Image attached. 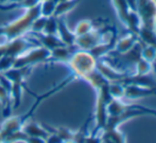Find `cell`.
<instances>
[{
	"mask_svg": "<svg viewBox=\"0 0 156 143\" xmlns=\"http://www.w3.org/2000/svg\"><path fill=\"white\" fill-rule=\"evenodd\" d=\"M0 105L2 107V113H3L4 117L6 118V117L11 116L13 107H12L10 91L2 84H0Z\"/></svg>",
	"mask_w": 156,
	"mask_h": 143,
	"instance_id": "obj_15",
	"label": "cell"
},
{
	"mask_svg": "<svg viewBox=\"0 0 156 143\" xmlns=\"http://www.w3.org/2000/svg\"><path fill=\"white\" fill-rule=\"evenodd\" d=\"M26 138H27V135L23 131H18L2 137V140H3V143H23Z\"/></svg>",
	"mask_w": 156,
	"mask_h": 143,
	"instance_id": "obj_25",
	"label": "cell"
},
{
	"mask_svg": "<svg viewBox=\"0 0 156 143\" xmlns=\"http://www.w3.org/2000/svg\"><path fill=\"white\" fill-rule=\"evenodd\" d=\"M126 103H124L120 99H113L111 102L107 104V113L108 117H115L122 113L127 107Z\"/></svg>",
	"mask_w": 156,
	"mask_h": 143,
	"instance_id": "obj_18",
	"label": "cell"
},
{
	"mask_svg": "<svg viewBox=\"0 0 156 143\" xmlns=\"http://www.w3.org/2000/svg\"><path fill=\"white\" fill-rule=\"evenodd\" d=\"M27 35L32 36L39 45L47 48V49H49L50 51L55 49V48L65 46L58 35L44 34V33H29V34H27Z\"/></svg>",
	"mask_w": 156,
	"mask_h": 143,
	"instance_id": "obj_9",
	"label": "cell"
},
{
	"mask_svg": "<svg viewBox=\"0 0 156 143\" xmlns=\"http://www.w3.org/2000/svg\"><path fill=\"white\" fill-rule=\"evenodd\" d=\"M0 76H1V73H0Z\"/></svg>",
	"mask_w": 156,
	"mask_h": 143,
	"instance_id": "obj_33",
	"label": "cell"
},
{
	"mask_svg": "<svg viewBox=\"0 0 156 143\" xmlns=\"http://www.w3.org/2000/svg\"><path fill=\"white\" fill-rule=\"evenodd\" d=\"M5 50H6V48H5V43L0 44V58H1L2 56L5 55Z\"/></svg>",
	"mask_w": 156,
	"mask_h": 143,
	"instance_id": "obj_29",
	"label": "cell"
},
{
	"mask_svg": "<svg viewBox=\"0 0 156 143\" xmlns=\"http://www.w3.org/2000/svg\"><path fill=\"white\" fill-rule=\"evenodd\" d=\"M116 35L117 34L115 32V29H111L108 27L94 29L87 34H84L82 36H76L74 47L78 50L89 51L98 45L111 41L114 38H117Z\"/></svg>",
	"mask_w": 156,
	"mask_h": 143,
	"instance_id": "obj_3",
	"label": "cell"
},
{
	"mask_svg": "<svg viewBox=\"0 0 156 143\" xmlns=\"http://www.w3.org/2000/svg\"><path fill=\"white\" fill-rule=\"evenodd\" d=\"M97 63L98 61L89 51L76 49L70 57L67 66L69 67L71 74L76 80H84L85 76L96 70Z\"/></svg>",
	"mask_w": 156,
	"mask_h": 143,
	"instance_id": "obj_2",
	"label": "cell"
},
{
	"mask_svg": "<svg viewBox=\"0 0 156 143\" xmlns=\"http://www.w3.org/2000/svg\"><path fill=\"white\" fill-rule=\"evenodd\" d=\"M51 51L43 46L38 45L29 49L23 54L18 56L14 61L13 67L15 68H29L32 69L33 67L44 64H49Z\"/></svg>",
	"mask_w": 156,
	"mask_h": 143,
	"instance_id": "obj_4",
	"label": "cell"
},
{
	"mask_svg": "<svg viewBox=\"0 0 156 143\" xmlns=\"http://www.w3.org/2000/svg\"><path fill=\"white\" fill-rule=\"evenodd\" d=\"M23 143H47V140L38 137H27Z\"/></svg>",
	"mask_w": 156,
	"mask_h": 143,
	"instance_id": "obj_28",
	"label": "cell"
},
{
	"mask_svg": "<svg viewBox=\"0 0 156 143\" xmlns=\"http://www.w3.org/2000/svg\"><path fill=\"white\" fill-rule=\"evenodd\" d=\"M138 41H139L138 35L129 32L125 36L121 37V38H119V39H116L114 49L112 50L109 53H114V54L125 53V52L129 51Z\"/></svg>",
	"mask_w": 156,
	"mask_h": 143,
	"instance_id": "obj_8",
	"label": "cell"
},
{
	"mask_svg": "<svg viewBox=\"0 0 156 143\" xmlns=\"http://www.w3.org/2000/svg\"><path fill=\"white\" fill-rule=\"evenodd\" d=\"M94 29H97L94 20L84 19V20H81L76 23L73 32L76 34V36H82V35L87 34V33H89L90 31L94 30Z\"/></svg>",
	"mask_w": 156,
	"mask_h": 143,
	"instance_id": "obj_19",
	"label": "cell"
},
{
	"mask_svg": "<svg viewBox=\"0 0 156 143\" xmlns=\"http://www.w3.org/2000/svg\"><path fill=\"white\" fill-rule=\"evenodd\" d=\"M152 67H153V64L140 58L135 65V73L134 74H136L138 76H147L151 73Z\"/></svg>",
	"mask_w": 156,
	"mask_h": 143,
	"instance_id": "obj_21",
	"label": "cell"
},
{
	"mask_svg": "<svg viewBox=\"0 0 156 143\" xmlns=\"http://www.w3.org/2000/svg\"><path fill=\"white\" fill-rule=\"evenodd\" d=\"M58 18L55 16L47 17V20L44 26L43 32L44 34H51V35H58Z\"/></svg>",
	"mask_w": 156,
	"mask_h": 143,
	"instance_id": "obj_23",
	"label": "cell"
},
{
	"mask_svg": "<svg viewBox=\"0 0 156 143\" xmlns=\"http://www.w3.org/2000/svg\"><path fill=\"white\" fill-rule=\"evenodd\" d=\"M46 20H47V17H44L41 15H39L37 18H35L33 20L31 27H30V31L29 33H41L43 32L44 26L46 23ZM28 33V34H29Z\"/></svg>",
	"mask_w": 156,
	"mask_h": 143,
	"instance_id": "obj_26",
	"label": "cell"
},
{
	"mask_svg": "<svg viewBox=\"0 0 156 143\" xmlns=\"http://www.w3.org/2000/svg\"><path fill=\"white\" fill-rule=\"evenodd\" d=\"M83 143H103L102 133H91L87 134L86 137L83 140Z\"/></svg>",
	"mask_w": 156,
	"mask_h": 143,
	"instance_id": "obj_27",
	"label": "cell"
},
{
	"mask_svg": "<svg viewBox=\"0 0 156 143\" xmlns=\"http://www.w3.org/2000/svg\"><path fill=\"white\" fill-rule=\"evenodd\" d=\"M124 99L133 100V99L146 98V96H154L156 94L155 87H147V86L137 85V84H129L124 85Z\"/></svg>",
	"mask_w": 156,
	"mask_h": 143,
	"instance_id": "obj_7",
	"label": "cell"
},
{
	"mask_svg": "<svg viewBox=\"0 0 156 143\" xmlns=\"http://www.w3.org/2000/svg\"><path fill=\"white\" fill-rule=\"evenodd\" d=\"M137 13L141 26L156 27V0H137Z\"/></svg>",
	"mask_w": 156,
	"mask_h": 143,
	"instance_id": "obj_5",
	"label": "cell"
},
{
	"mask_svg": "<svg viewBox=\"0 0 156 143\" xmlns=\"http://www.w3.org/2000/svg\"><path fill=\"white\" fill-rule=\"evenodd\" d=\"M109 101L102 96L101 93L97 92V101H96V108H94V122L96 126L93 133H102L106 125L108 113H107V104Z\"/></svg>",
	"mask_w": 156,
	"mask_h": 143,
	"instance_id": "obj_6",
	"label": "cell"
},
{
	"mask_svg": "<svg viewBox=\"0 0 156 143\" xmlns=\"http://www.w3.org/2000/svg\"><path fill=\"white\" fill-rule=\"evenodd\" d=\"M56 4H58V2L55 0H41V3H39L41 15L44 17L53 16Z\"/></svg>",
	"mask_w": 156,
	"mask_h": 143,
	"instance_id": "obj_20",
	"label": "cell"
},
{
	"mask_svg": "<svg viewBox=\"0 0 156 143\" xmlns=\"http://www.w3.org/2000/svg\"><path fill=\"white\" fill-rule=\"evenodd\" d=\"M58 36L62 40V43L67 47H74L76 43V34L72 30H70L69 27L66 23L64 17L58 18Z\"/></svg>",
	"mask_w": 156,
	"mask_h": 143,
	"instance_id": "obj_11",
	"label": "cell"
},
{
	"mask_svg": "<svg viewBox=\"0 0 156 143\" xmlns=\"http://www.w3.org/2000/svg\"><path fill=\"white\" fill-rule=\"evenodd\" d=\"M39 3L31 9L25 10L23 14L15 20L8 23L6 25L0 26V38L3 39L2 43L10 41L17 37L25 36L29 33L33 20L41 15Z\"/></svg>",
	"mask_w": 156,
	"mask_h": 143,
	"instance_id": "obj_1",
	"label": "cell"
},
{
	"mask_svg": "<svg viewBox=\"0 0 156 143\" xmlns=\"http://www.w3.org/2000/svg\"><path fill=\"white\" fill-rule=\"evenodd\" d=\"M140 57L149 63L153 64L156 61V47L150 45H144L140 51Z\"/></svg>",
	"mask_w": 156,
	"mask_h": 143,
	"instance_id": "obj_24",
	"label": "cell"
},
{
	"mask_svg": "<svg viewBox=\"0 0 156 143\" xmlns=\"http://www.w3.org/2000/svg\"><path fill=\"white\" fill-rule=\"evenodd\" d=\"M0 143H3V140H2V136H1V134H0Z\"/></svg>",
	"mask_w": 156,
	"mask_h": 143,
	"instance_id": "obj_32",
	"label": "cell"
},
{
	"mask_svg": "<svg viewBox=\"0 0 156 143\" xmlns=\"http://www.w3.org/2000/svg\"><path fill=\"white\" fill-rule=\"evenodd\" d=\"M112 1H113L114 8L117 12L119 19L123 25H125L129 13L131 11L129 8V4H127V0H112Z\"/></svg>",
	"mask_w": 156,
	"mask_h": 143,
	"instance_id": "obj_17",
	"label": "cell"
},
{
	"mask_svg": "<svg viewBox=\"0 0 156 143\" xmlns=\"http://www.w3.org/2000/svg\"><path fill=\"white\" fill-rule=\"evenodd\" d=\"M62 143H76V142L74 141L73 139H70V140H65V141H63Z\"/></svg>",
	"mask_w": 156,
	"mask_h": 143,
	"instance_id": "obj_30",
	"label": "cell"
},
{
	"mask_svg": "<svg viewBox=\"0 0 156 143\" xmlns=\"http://www.w3.org/2000/svg\"><path fill=\"white\" fill-rule=\"evenodd\" d=\"M103 143H114V142H112L111 140H108V139H105V138H103Z\"/></svg>",
	"mask_w": 156,
	"mask_h": 143,
	"instance_id": "obj_31",
	"label": "cell"
},
{
	"mask_svg": "<svg viewBox=\"0 0 156 143\" xmlns=\"http://www.w3.org/2000/svg\"><path fill=\"white\" fill-rule=\"evenodd\" d=\"M81 1L82 0H63V1L58 2L53 16H55L56 18L64 17L66 14L71 12Z\"/></svg>",
	"mask_w": 156,
	"mask_h": 143,
	"instance_id": "obj_13",
	"label": "cell"
},
{
	"mask_svg": "<svg viewBox=\"0 0 156 143\" xmlns=\"http://www.w3.org/2000/svg\"><path fill=\"white\" fill-rule=\"evenodd\" d=\"M84 81H86L96 91L101 89L102 87H104V86H106L109 83L97 69L94 70V71L91 72V73H89L87 76H85Z\"/></svg>",
	"mask_w": 156,
	"mask_h": 143,
	"instance_id": "obj_14",
	"label": "cell"
},
{
	"mask_svg": "<svg viewBox=\"0 0 156 143\" xmlns=\"http://www.w3.org/2000/svg\"><path fill=\"white\" fill-rule=\"evenodd\" d=\"M124 89L125 86L120 82H109L108 83V91L113 99H124Z\"/></svg>",
	"mask_w": 156,
	"mask_h": 143,
	"instance_id": "obj_22",
	"label": "cell"
},
{
	"mask_svg": "<svg viewBox=\"0 0 156 143\" xmlns=\"http://www.w3.org/2000/svg\"><path fill=\"white\" fill-rule=\"evenodd\" d=\"M76 50V47H67V46H62V47H58L51 50L49 64L60 63L64 64V65H67L70 57H71V55L73 54V52Z\"/></svg>",
	"mask_w": 156,
	"mask_h": 143,
	"instance_id": "obj_10",
	"label": "cell"
},
{
	"mask_svg": "<svg viewBox=\"0 0 156 143\" xmlns=\"http://www.w3.org/2000/svg\"><path fill=\"white\" fill-rule=\"evenodd\" d=\"M155 89H156V87H155Z\"/></svg>",
	"mask_w": 156,
	"mask_h": 143,
	"instance_id": "obj_34",
	"label": "cell"
},
{
	"mask_svg": "<svg viewBox=\"0 0 156 143\" xmlns=\"http://www.w3.org/2000/svg\"><path fill=\"white\" fill-rule=\"evenodd\" d=\"M102 137L105 139L111 140L114 143H127L126 136L119 129V127L116 128H105L102 131Z\"/></svg>",
	"mask_w": 156,
	"mask_h": 143,
	"instance_id": "obj_16",
	"label": "cell"
},
{
	"mask_svg": "<svg viewBox=\"0 0 156 143\" xmlns=\"http://www.w3.org/2000/svg\"><path fill=\"white\" fill-rule=\"evenodd\" d=\"M21 131L27 135V137H38L47 140V138L50 136V131H47L43 125L36 122H31L29 120L25 122Z\"/></svg>",
	"mask_w": 156,
	"mask_h": 143,
	"instance_id": "obj_12",
	"label": "cell"
}]
</instances>
